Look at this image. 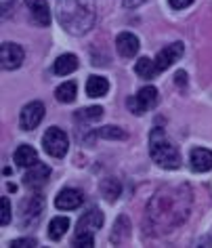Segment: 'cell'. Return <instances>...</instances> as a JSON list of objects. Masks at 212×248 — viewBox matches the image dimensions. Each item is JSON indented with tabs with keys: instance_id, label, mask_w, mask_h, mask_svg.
I'll return each mask as SVG.
<instances>
[{
	"instance_id": "obj_1",
	"label": "cell",
	"mask_w": 212,
	"mask_h": 248,
	"mask_svg": "<svg viewBox=\"0 0 212 248\" xmlns=\"http://www.w3.org/2000/svg\"><path fill=\"white\" fill-rule=\"evenodd\" d=\"M189 198V189L185 187H174V189H164L149 204V219L155 227H164V232H170L179 223L185 221L189 215V204L181 206V202Z\"/></svg>"
},
{
	"instance_id": "obj_2",
	"label": "cell",
	"mask_w": 212,
	"mask_h": 248,
	"mask_svg": "<svg viewBox=\"0 0 212 248\" xmlns=\"http://www.w3.org/2000/svg\"><path fill=\"white\" fill-rule=\"evenodd\" d=\"M57 17L65 32L74 36H82L95 26L97 13L92 0H59Z\"/></svg>"
},
{
	"instance_id": "obj_3",
	"label": "cell",
	"mask_w": 212,
	"mask_h": 248,
	"mask_svg": "<svg viewBox=\"0 0 212 248\" xmlns=\"http://www.w3.org/2000/svg\"><path fill=\"white\" fill-rule=\"evenodd\" d=\"M149 154H151L153 162L162 169L174 170L181 166V154L177 145L166 137V133L162 128H153L151 135H149Z\"/></svg>"
},
{
	"instance_id": "obj_4",
	"label": "cell",
	"mask_w": 212,
	"mask_h": 248,
	"mask_svg": "<svg viewBox=\"0 0 212 248\" xmlns=\"http://www.w3.org/2000/svg\"><path fill=\"white\" fill-rule=\"evenodd\" d=\"M42 145H45V152L53 158H63L67 154V147H70V139L67 135L57 126H51L42 137Z\"/></svg>"
},
{
	"instance_id": "obj_5",
	"label": "cell",
	"mask_w": 212,
	"mask_h": 248,
	"mask_svg": "<svg viewBox=\"0 0 212 248\" xmlns=\"http://www.w3.org/2000/svg\"><path fill=\"white\" fill-rule=\"evenodd\" d=\"M155 103H158V89H155V86H143L135 97H128V108L135 116L145 114Z\"/></svg>"
},
{
	"instance_id": "obj_6",
	"label": "cell",
	"mask_w": 212,
	"mask_h": 248,
	"mask_svg": "<svg viewBox=\"0 0 212 248\" xmlns=\"http://www.w3.org/2000/svg\"><path fill=\"white\" fill-rule=\"evenodd\" d=\"M45 103L42 101H32L28 103L26 108L21 109V116H19V126L23 131H34L36 126L42 122V118H45Z\"/></svg>"
},
{
	"instance_id": "obj_7",
	"label": "cell",
	"mask_w": 212,
	"mask_h": 248,
	"mask_svg": "<svg viewBox=\"0 0 212 248\" xmlns=\"http://www.w3.org/2000/svg\"><path fill=\"white\" fill-rule=\"evenodd\" d=\"M23 48L15 42H2L0 46V61H2V70H17L23 63Z\"/></svg>"
},
{
	"instance_id": "obj_8",
	"label": "cell",
	"mask_w": 212,
	"mask_h": 248,
	"mask_svg": "<svg viewBox=\"0 0 212 248\" xmlns=\"http://www.w3.org/2000/svg\"><path fill=\"white\" fill-rule=\"evenodd\" d=\"M185 46L183 42H172V45L164 46L162 51L158 53V57H155V65H158V72H166L168 67H170L174 61H179V57L183 55Z\"/></svg>"
},
{
	"instance_id": "obj_9",
	"label": "cell",
	"mask_w": 212,
	"mask_h": 248,
	"mask_svg": "<svg viewBox=\"0 0 212 248\" xmlns=\"http://www.w3.org/2000/svg\"><path fill=\"white\" fill-rule=\"evenodd\" d=\"M48 175H51V169H48L46 164H42V162H36L34 166H30V170L26 172L23 183H26L28 187H32V189H40L42 185L46 183Z\"/></svg>"
},
{
	"instance_id": "obj_10",
	"label": "cell",
	"mask_w": 212,
	"mask_h": 248,
	"mask_svg": "<svg viewBox=\"0 0 212 248\" xmlns=\"http://www.w3.org/2000/svg\"><path fill=\"white\" fill-rule=\"evenodd\" d=\"M82 202H84L82 191H80V189H72V187L59 191L57 198H55V206H57L59 210H74V208H78Z\"/></svg>"
},
{
	"instance_id": "obj_11",
	"label": "cell",
	"mask_w": 212,
	"mask_h": 248,
	"mask_svg": "<svg viewBox=\"0 0 212 248\" xmlns=\"http://www.w3.org/2000/svg\"><path fill=\"white\" fill-rule=\"evenodd\" d=\"M139 46H141L139 38L130 32H122L116 38V48H118V53H120V57H124V59L135 57V55L139 53Z\"/></svg>"
},
{
	"instance_id": "obj_12",
	"label": "cell",
	"mask_w": 212,
	"mask_h": 248,
	"mask_svg": "<svg viewBox=\"0 0 212 248\" xmlns=\"http://www.w3.org/2000/svg\"><path fill=\"white\" fill-rule=\"evenodd\" d=\"M103 227V213L97 208L89 210V213H84L80 217L78 221V232H86V233H95L97 229Z\"/></svg>"
},
{
	"instance_id": "obj_13",
	"label": "cell",
	"mask_w": 212,
	"mask_h": 248,
	"mask_svg": "<svg viewBox=\"0 0 212 248\" xmlns=\"http://www.w3.org/2000/svg\"><path fill=\"white\" fill-rule=\"evenodd\" d=\"M30 13H32V19L38 23V26H48L51 23V11H48L46 0H26Z\"/></svg>"
},
{
	"instance_id": "obj_14",
	"label": "cell",
	"mask_w": 212,
	"mask_h": 248,
	"mask_svg": "<svg viewBox=\"0 0 212 248\" xmlns=\"http://www.w3.org/2000/svg\"><path fill=\"white\" fill-rule=\"evenodd\" d=\"M189 162L196 172H208L212 169V152L204 150V147H196V150H191Z\"/></svg>"
},
{
	"instance_id": "obj_15",
	"label": "cell",
	"mask_w": 212,
	"mask_h": 248,
	"mask_svg": "<svg viewBox=\"0 0 212 248\" xmlns=\"http://www.w3.org/2000/svg\"><path fill=\"white\" fill-rule=\"evenodd\" d=\"M13 160L17 166H21V169H30V166H34L38 162V154L32 145H19L13 154Z\"/></svg>"
},
{
	"instance_id": "obj_16",
	"label": "cell",
	"mask_w": 212,
	"mask_h": 248,
	"mask_svg": "<svg viewBox=\"0 0 212 248\" xmlns=\"http://www.w3.org/2000/svg\"><path fill=\"white\" fill-rule=\"evenodd\" d=\"M78 57L72 53H65L61 55V57H57V61H55V74H59V76H70V74H74L78 70Z\"/></svg>"
},
{
	"instance_id": "obj_17",
	"label": "cell",
	"mask_w": 212,
	"mask_h": 248,
	"mask_svg": "<svg viewBox=\"0 0 212 248\" xmlns=\"http://www.w3.org/2000/svg\"><path fill=\"white\" fill-rule=\"evenodd\" d=\"M107 91H109V82H107V78H103V76H91L89 82H86V95L92 99L105 97Z\"/></svg>"
},
{
	"instance_id": "obj_18",
	"label": "cell",
	"mask_w": 212,
	"mask_h": 248,
	"mask_svg": "<svg viewBox=\"0 0 212 248\" xmlns=\"http://www.w3.org/2000/svg\"><path fill=\"white\" fill-rule=\"evenodd\" d=\"M67 229H70V219H67V217H55V219H51V223H48V238L61 240Z\"/></svg>"
},
{
	"instance_id": "obj_19",
	"label": "cell",
	"mask_w": 212,
	"mask_h": 248,
	"mask_svg": "<svg viewBox=\"0 0 212 248\" xmlns=\"http://www.w3.org/2000/svg\"><path fill=\"white\" fill-rule=\"evenodd\" d=\"M128 235H130V221L126 219V217H120V219L116 221V227H114V232H111V244H122L124 240H128Z\"/></svg>"
},
{
	"instance_id": "obj_20",
	"label": "cell",
	"mask_w": 212,
	"mask_h": 248,
	"mask_svg": "<svg viewBox=\"0 0 212 248\" xmlns=\"http://www.w3.org/2000/svg\"><path fill=\"white\" fill-rule=\"evenodd\" d=\"M135 72L139 74L141 78H153L155 74H160V72H158V65H155V61L149 59V57H141L139 61H136Z\"/></svg>"
},
{
	"instance_id": "obj_21",
	"label": "cell",
	"mask_w": 212,
	"mask_h": 248,
	"mask_svg": "<svg viewBox=\"0 0 212 248\" xmlns=\"http://www.w3.org/2000/svg\"><path fill=\"white\" fill-rule=\"evenodd\" d=\"M120 191H122V185H120V181H118V179H103V183H101V194L107 198L109 202L118 200Z\"/></svg>"
},
{
	"instance_id": "obj_22",
	"label": "cell",
	"mask_w": 212,
	"mask_h": 248,
	"mask_svg": "<svg viewBox=\"0 0 212 248\" xmlns=\"http://www.w3.org/2000/svg\"><path fill=\"white\" fill-rule=\"evenodd\" d=\"M76 82H63L61 86H57V91H55V95H57V101L61 103H72L74 99H76Z\"/></svg>"
},
{
	"instance_id": "obj_23",
	"label": "cell",
	"mask_w": 212,
	"mask_h": 248,
	"mask_svg": "<svg viewBox=\"0 0 212 248\" xmlns=\"http://www.w3.org/2000/svg\"><path fill=\"white\" fill-rule=\"evenodd\" d=\"M99 118H103V108L95 105V108H84L82 111L76 114V120H86V122H95Z\"/></svg>"
},
{
	"instance_id": "obj_24",
	"label": "cell",
	"mask_w": 212,
	"mask_h": 248,
	"mask_svg": "<svg viewBox=\"0 0 212 248\" xmlns=\"http://www.w3.org/2000/svg\"><path fill=\"white\" fill-rule=\"evenodd\" d=\"M97 135L103 139H126V133L120 126H103V128H99Z\"/></svg>"
},
{
	"instance_id": "obj_25",
	"label": "cell",
	"mask_w": 212,
	"mask_h": 248,
	"mask_svg": "<svg viewBox=\"0 0 212 248\" xmlns=\"http://www.w3.org/2000/svg\"><path fill=\"white\" fill-rule=\"evenodd\" d=\"M74 244H76V246H82V248H91V246H95V233L76 232V235H74Z\"/></svg>"
},
{
	"instance_id": "obj_26",
	"label": "cell",
	"mask_w": 212,
	"mask_h": 248,
	"mask_svg": "<svg viewBox=\"0 0 212 248\" xmlns=\"http://www.w3.org/2000/svg\"><path fill=\"white\" fill-rule=\"evenodd\" d=\"M0 204H2V217H0V225H9V223H11V202H9V198L2 196Z\"/></svg>"
},
{
	"instance_id": "obj_27",
	"label": "cell",
	"mask_w": 212,
	"mask_h": 248,
	"mask_svg": "<svg viewBox=\"0 0 212 248\" xmlns=\"http://www.w3.org/2000/svg\"><path fill=\"white\" fill-rule=\"evenodd\" d=\"M32 246H36L34 238H19V240L11 242V248H32Z\"/></svg>"
},
{
	"instance_id": "obj_28",
	"label": "cell",
	"mask_w": 212,
	"mask_h": 248,
	"mask_svg": "<svg viewBox=\"0 0 212 248\" xmlns=\"http://www.w3.org/2000/svg\"><path fill=\"white\" fill-rule=\"evenodd\" d=\"M191 2H193V0H168V4H170L172 9H177V11H181V9H187Z\"/></svg>"
},
{
	"instance_id": "obj_29",
	"label": "cell",
	"mask_w": 212,
	"mask_h": 248,
	"mask_svg": "<svg viewBox=\"0 0 212 248\" xmlns=\"http://www.w3.org/2000/svg\"><path fill=\"white\" fill-rule=\"evenodd\" d=\"M174 82H177V86H185L187 84V74L185 72H177V76H174Z\"/></svg>"
},
{
	"instance_id": "obj_30",
	"label": "cell",
	"mask_w": 212,
	"mask_h": 248,
	"mask_svg": "<svg viewBox=\"0 0 212 248\" xmlns=\"http://www.w3.org/2000/svg\"><path fill=\"white\" fill-rule=\"evenodd\" d=\"M141 2H145V0H124V7H126V9H135V7H139Z\"/></svg>"
}]
</instances>
